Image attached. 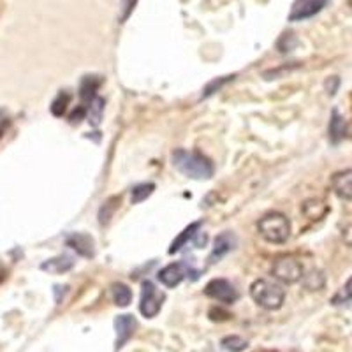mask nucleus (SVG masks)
<instances>
[{"label": "nucleus", "mask_w": 352, "mask_h": 352, "mask_svg": "<svg viewBox=\"0 0 352 352\" xmlns=\"http://www.w3.org/2000/svg\"><path fill=\"white\" fill-rule=\"evenodd\" d=\"M349 6H351V8H352V0H349Z\"/></svg>", "instance_id": "nucleus-34"}, {"label": "nucleus", "mask_w": 352, "mask_h": 352, "mask_svg": "<svg viewBox=\"0 0 352 352\" xmlns=\"http://www.w3.org/2000/svg\"><path fill=\"white\" fill-rule=\"evenodd\" d=\"M102 111H104V99L102 97H96L88 106V116H90V124L99 125L100 118H102Z\"/></svg>", "instance_id": "nucleus-22"}, {"label": "nucleus", "mask_w": 352, "mask_h": 352, "mask_svg": "<svg viewBox=\"0 0 352 352\" xmlns=\"http://www.w3.org/2000/svg\"><path fill=\"white\" fill-rule=\"evenodd\" d=\"M345 134H347V124H345L344 116L335 109L329 118V140L333 144H338L344 140Z\"/></svg>", "instance_id": "nucleus-15"}, {"label": "nucleus", "mask_w": 352, "mask_h": 352, "mask_svg": "<svg viewBox=\"0 0 352 352\" xmlns=\"http://www.w3.org/2000/svg\"><path fill=\"white\" fill-rule=\"evenodd\" d=\"M118 203H120V197H118V196H113V197H109V199L104 201V204H102V206H100V210H99L100 226H106L109 220H111V217H113V213H115Z\"/></svg>", "instance_id": "nucleus-19"}, {"label": "nucleus", "mask_w": 352, "mask_h": 352, "mask_svg": "<svg viewBox=\"0 0 352 352\" xmlns=\"http://www.w3.org/2000/svg\"><path fill=\"white\" fill-rule=\"evenodd\" d=\"M331 187L340 199L352 201V169L335 173L331 176Z\"/></svg>", "instance_id": "nucleus-12"}, {"label": "nucleus", "mask_w": 352, "mask_h": 352, "mask_svg": "<svg viewBox=\"0 0 352 352\" xmlns=\"http://www.w3.org/2000/svg\"><path fill=\"white\" fill-rule=\"evenodd\" d=\"M4 276H6V272H4V268L0 266V284H2V280H4Z\"/></svg>", "instance_id": "nucleus-33"}, {"label": "nucleus", "mask_w": 352, "mask_h": 352, "mask_svg": "<svg viewBox=\"0 0 352 352\" xmlns=\"http://www.w3.org/2000/svg\"><path fill=\"white\" fill-rule=\"evenodd\" d=\"M257 231L268 243H285L291 236V222L284 213L270 212L257 222Z\"/></svg>", "instance_id": "nucleus-3"}, {"label": "nucleus", "mask_w": 352, "mask_h": 352, "mask_svg": "<svg viewBox=\"0 0 352 352\" xmlns=\"http://www.w3.org/2000/svg\"><path fill=\"white\" fill-rule=\"evenodd\" d=\"M298 44V39L294 37V34H284V36L278 39V50H280L282 53H287V52H292V48Z\"/></svg>", "instance_id": "nucleus-26"}, {"label": "nucleus", "mask_w": 352, "mask_h": 352, "mask_svg": "<svg viewBox=\"0 0 352 352\" xmlns=\"http://www.w3.org/2000/svg\"><path fill=\"white\" fill-rule=\"evenodd\" d=\"M199 228H201V222H192L190 226H187V228L178 234V238H175V241H173L171 247H169V254L180 252L182 248H184L188 241L192 240V238H196Z\"/></svg>", "instance_id": "nucleus-16"}, {"label": "nucleus", "mask_w": 352, "mask_h": 352, "mask_svg": "<svg viewBox=\"0 0 352 352\" xmlns=\"http://www.w3.org/2000/svg\"><path fill=\"white\" fill-rule=\"evenodd\" d=\"M220 344H222V347H224L228 352H243L247 351L248 347V342L238 335L226 336V338H222Z\"/></svg>", "instance_id": "nucleus-20"}, {"label": "nucleus", "mask_w": 352, "mask_h": 352, "mask_svg": "<svg viewBox=\"0 0 352 352\" xmlns=\"http://www.w3.org/2000/svg\"><path fill=\"white\" fill-rule=\"evenodd\" d=\"M303 264L292 256H284L276 259L272 266V275L276 280L284 282V284H296L298 280L303 278Z\"/></svg>", "instance_id": "nucleus-4"}, {"label": "nucleus", "mask_w": 352, "mask_h": 352, "mask_svg": "<svg viewBox=\"0 0 352 352\" xmlns=\"http://www.w3.org/2000/svg\"><path fill=\"white\" fill-rule=\"evenodd\" d=\"M136 319L134 316H129V314H124V316H118L115 319V331H116V340H115V351L118 352L120 349H124L127 345V342L134 336V331H136Z\"/></svg>", "instance_id": "nucleus-8"}, {"label": "nucleus", "mask_w": 352, "mask_h": 352, "mask_svg": "<svg viewBox=\"0 0 352 352\" xmlns=\"http://www.w3.org/2000/svg\"><path fill=\"white\" fill-rule=\"evenodd\" d=\"M196 238H197V240H196L197 248H203V245H206V240H208V236H206L204 232H199V231H197Z\"/></svg>", "instance_id": "nucleus-31"}, {"label": "nucleus", "mask_w": 352, "mask_h": 352, "mask_svg": "<svg viewBox=\"0 0 352 352\" xmlns=\"http://www.w3.org/2000/svg\"><path fill=\"white\" fill-rule=\"evenodd\" d=\"M100 83H102L100 76H90V74H88V76H83V80H81L80 97L87 108H88V104H90V102H92V100L97 97V90H99Z\"/></svg>", "instance_id": "nucleus-14"}, {"label": "nucleus", "mask_w": 352, "mask_h": 352, "mask_svg": "<svg viewBox=\"0 0 352 352\" xmlns=\"http://www.w3.org/2000/svg\"><path fill=\"white\" fill-rule=\"evenodd\" d=\"M166 296L164 292H160L155 285L150 280H144L141 284V300H140V312L143 314L146 319H153L159 316L162 303H164Z\"/></svg>", "instance_id": "nucleus-5"}, {"label": "nucleus", "mask_w": 352, "mask_h": 352, "mask_svg": "<svg viewBox=\"0 0 352 352\" xmlns=\"http://www.w3.org/2000/svg\"><path fill=\"white\" fill-rule=\"evenodd\" d=\"M187 273H188V270L184 263H173L160 270L159 275H157V278H159V282L164 285V287L173 289V287H176L178 284H182V280H184L185 276H187Z\"/></svg>", "instance_id": "nucleus-9"}, {"label": "nucleus", "mask_w": 352, "mask_h": 352, "mask_svg": "<svg viewBox=\"0 0 352 352\" xmlns=\"http://www.w3.org/2000/svg\"><path fill=\"white\" fill-rule=\"evenodd\" d=\"M234 74H232V76H222V78H215V80L213 81H210L208 85H206V87H204V90H203V99L204 97H210V96H213V94L215 92H219L220 88L224 87V85H228L229 81H232L234 80Z\"/></svg>", "instance_id": "nucleus-24"}, {"label": "nucleus", "mask_w": 352, "mask_h": 352, "mask_svg": "<svg viewBox=\"0 0 352 352\" xmlns=\"http://www.w3.org/2000/svg\"><path fill=\"white\" fill-rule=\"evenodd\" d=\"M204 294L224 305L236 303L238 298H240L236 287L229 280H226V278H213V280H210L206 287H204Z\"/></svg>", "instance_id": "nucleus-6"}, {"label": "nucleus", "mask_w": 352, "mask_h": 352, "mask_svg": "<svg viewBox=\"0 0 352 352\" xmlns=\"http://www.w3.org/2000/svg\"><path fill=\"white\" fill-rule=\"evenodd\" d=\"M111 296L113 301H115L116 307H129L132 301V291L127 287L125 284H120V282H116V284L111 285Z\"/></svg>", "instance_id": "nucleus-17"}, {"label": "nucleus", "mask_w": 352, "mask_h": 352, "mask_svg": "<svg viewBox=\"0 0 352 352\" xmlns=\"http://www.w3.org/2000/svg\"><path fill=\"white\" fill-rule=\"evenodd\" d=\"M153 190H155V185L153 184L136 185V187L132 188V196H131L132 204H140L143 203L144 199H148V197L153 194Z\"/></svg>", "instance_id": "nucleus-21"}, {"label": "nucleus", "mask_w": 352, "mask_h": 352, "mask_svg": "<svg viewBox=\"0 0 352 352\" xmlns=\"http://www.w3.org/2000/svg\"><path fill=\"white\" fill-rule=\"evenodd\" d=\"M136 2H138V0H129V2H127V9H125V14H124V16H122V21L127 20L129 14H131L132 9H134V6H136Z\"/></svg>", "instance_id": "nucleus-32"}, {"label": "nucleus", "mask_w": 352, "mask_h": 352, "mask_svg": "<svg viewBox=\"0 0 352 352\" xmlns=\"http://www.w3.org/2000/svg\"><path fill=\"white\" fill-rule=\"evenodd\" d=\"M65 243L81 257H94V254H96V250H94V245H96L94 243V238L87 234V232H71L65 238Z\"/></svg>", "instance_id": "nucleus-10"}, {"label": "nucleus", "mask_w": 352, "mask_h": 352, "mask_svg": "<svg viewBox=\"0 0 352 352\" xmlns=\"http://www.w3.org/2000/svg\"><path fill=\"white\" fill-rule=\"evenodd\" d=\"M324 87H326V92H328L329 96H335L336 90H338V87H340V80H338L336 76L328 78V80H326V83H324Z\"/></svg>", "instance_id": "nucleus-30"}, {"label": "nucleus", "mask_w": 352, "mask_h": 352, "mask_svg": "<svg viewBox=\"0 0 352 352\" xmlns=\"http://www.w3.org/2000/svg\"><path fill=\"white\" fill-rule=\"evenodd\" d=\"M328 212L326 204L319 199H310L303 204V213L312 220H319L320 217H324V213Z\"/></svg>", "instance_id": "nucleus-18"}, {"label": "nucleus", "mask_w": 352, "mask_h": 352, "mask_svg": "<svg viewBox=\"0 0 352 352\" xmlns=\"http://www.w3.org/2000/svg\"><path fill=\"white\" fill-rule=\"evenodd\" d=\"M210 319L215 320V322H224V320H229V319H231V314H229V312H224V310H222V308L213 307L212 310H210Z\"/></svg>", "instance_id": "nucleus-28"}, {"label": "nucleus", "mask_w": 352, "mask_h": 352, "mask_svg": "<svg viewBox=\"0 0 352 352\" xmlns=\"http://www.w3.org/2000/svg\"><path fill=\"white\" fill-rule=\"evenodd\" d=\"M69 100H71V96H69L67 92H60L58 96L53 99L52 106H50V109H52L53 116H64V113L67 111V106H69Z\"/></svg>", "instance_id": "nucleus-23"}, {"label": "nucleus", "mask_w": 352, "mask_h": 352, "mask_svg": "<svg viewBox=\"0 0 352 352\" xmlns=\"http://www.w3.org/2000/svg\"><path fill=\"white\" fill-rule=\"evenodd\" d=\"M352 301V276L347 280V284L340 289V291L336 292L335 296L331 298L333 305H345L351 303Z\"/></svg>", "instance_id": "nucleus-25"}, {"label": "nucleus", "mask_w": 352, "mask_h": 352, "mask_svg": "<svg viewBox=\"0 0 352 352\" xmlns=\"http://www.w3.org/2000/svg\"><path fill=\"white\" fill-rule=\"evenodd\" d=\"M328 2L329 0H294L289 12V21H305L314 18L326 8Z\"/></svg>", "instance_id": "nucleus-7"}, {"label": "nucleus", "mask_w": 352, "mask_h": 352, "mask_svg": "<svg viewBox=\"0 0 352 352\" xmlns=\"http://www.w3.org/2000/svg\"><path fill=\"white\" fill-rule=\"evenodd\" d=\"M300 67V65H282V67H278V69H272V71H266L264 72V78H266V80H275V78H278V76H282V74H285V72H291L292 69H298Z\"/></svg>", "instance_id": "nucleus-27"}, {"label": "nucleus", "mask_w": 352, "mask_h": 352, "mask_svg": "<svg viewBox=\"0 0 352 352\" xmlns=\"http://www.w3.org/2000/svg\"><path fill=\"white\" fill-rule=\"evenodd\" d=\"M250 298L264 310H278L285 301V289L268 278H259L250 285Z\"/></svg>", "instance_id": "nucleus-2"}, {"label": "nucleus", "mask_w": 352, "mask_h": 352, "mask_svg": "<svg viewBox=\"0 0 352 352\" xmlns=\"http://www.w3.org/2000/svg\"><path fill=\"white\" fill-rule=\"evenodd\" d=\"M87 113H88L87 106H85V104L78 106V108L71 113V116H69V120H71L72 124H76V122H78V124H80V122L85 118V115H87Z\"/></svg>", "instance_id": "nucleus-29"}, {"label": "nucleus", "mask_w": 352, "mask_h": 352, "mask_svg": "<svg viewBox=\"0 0 352 352\" xmlns=\"http://www.w3.org/2000/svg\"><path fill=\"white\" fill-rule=\"evenodd\" d=\"M72 268H74V259H72L71 256H65V254L53 257V259L44 261V263L41 264V270L50 273V275H62V273H67L69 270Z\"/></svg>", "instance_id": "nucleus-13"}, {"label": "nucleus", "mask_w": 352, "mask_h": 352, "mask_svg": "<svg viewBox=\"0 0 352 352\" xmlns=\"http://www.w3.org/2000/svg\"><path fill=\"white\" fill-rule=\"evenodd\" d=\"M173 164L182 175L192 180H210L215 173L212 160L201 152H188V150H176L173 153Z\"/></svg>", "instance_id": "nucleus-1"}, {"label": "nucleus", "mask_w": 352, "mask_h": 352, "mask_svg": "<svg viewBox=\"0 0 352 352\" xmlns=\"http://www.w3.org/2000/svg\"><path fill=\"white\" fill-rule=\"evenodd\" d=\"M234 247H236V236L229 231L220 232L219 236L215 238V241H213L212 254H210V263H217V261H220L224 256H228Z\"/></svg>", "instance_id": "nucleus-11"}]
</instances>
